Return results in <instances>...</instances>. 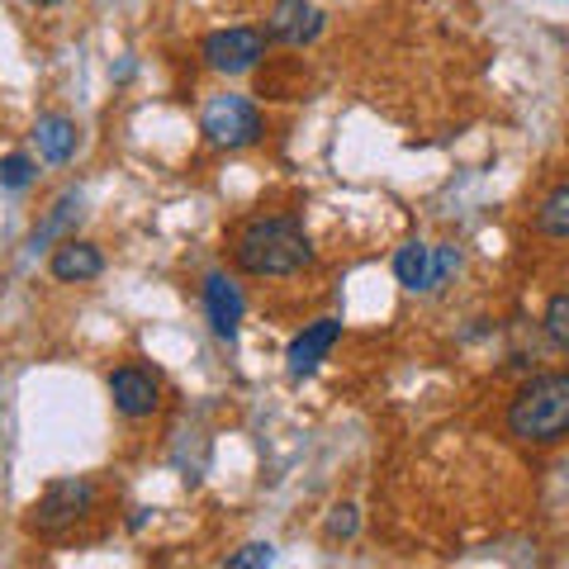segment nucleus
<instances>
[{
    "label": "nucleus",
    "mask_w": 569,
    "mask_h": 569,
    "mask_svg": "<svg viewBox=\"0 0 569 569\" xmlns=\"http://www.w3.org/2000/svg\"><path fill=\"white\" fill-rule=\"evenodd\" d=\"M233 257L247 276H261V280H280V276H295L313 261V242L305 233V223L290 219V213H266V219H252L238 233Z\"/></svg>",
    "instance_id": "obj_1"
},
{
    "label": "nucleus",
    "mask_w": 569,
    "mask_h": 569,
    "mask_svg": "<svg viewBox=\"0 0 569 569\" xmlns=\"http://www.w3.org/2000/svg\"><path fill=\"white\" fill-rule=\"evenodd\" d=\"M508 437L522 447H556L569 437V370L527 380L508 403Z\"/></svg>",
    "instance_id": "obj_2"
},
{
    "label": "nucleus",
    "mask_w": 569,
    "mask_h": 569,
    "mask_svg": "<svg viewBox=\"0 0 569 569\" xmlns=\"http://www.w3.org/2000/svg\"><path fill=\"white\" fill-rule=\"evenodd\" d=\"M96 503V485L91 479H52L43 498L29 508V531L39 537H62L67 527H77Z\"/></svg>",
    "instance_id": "obj_3"
},
{
    "label": "nucleus",
    "mask_w": 569,
    "mask_h": 569,
    "mask_svg": "<svg viewBox=\"0 0 569 569\" xmlns=\"http://www.w3.org/2000/svg\"><path fill=\"white\" fill-rule=\"evenodd\" d=\"M200 133L213 148H252L266 133V119L247 96H213L200 114Z\"/></svg>",
    "instance_id": "obj_4"
},
{
    "label": "nucleus",
    "mask_w": 569,
    "mask_h": 569,
    "mask_svg": "<svg viewBox=\"0 0 569 569\" xmlns=\"http://www.w3.org/2000/svg\"><path fill=\"white\" fill-rule=\"evenodd\" d=\"M266 48H271V33L238 24V29H213L200 43V58L209 62V71H219V77H242V71L266 62Z\"/></svg>",
    "instance_id": "obj_5"
},
{
    "label": "nucleus",
    "mask_w": 569,
    "mask_h": 569,
    "mask_svg": "<svg viewBox=\"0 0 569 569\" xmlns=\"http://www.w3.org/2000/svg\"><path fill=\"white\" fill-rule=\"evenodd\" d=\"M460 266V252L456 247H427V242H403L395 252V276L403 290L413 295H427V290H441Z\"/></svg>",
    "instance_id": "obj_6"
},
{
    "label": "nucleus",
    "mask_w": 569,
    "mask_h": 569,
    "mask_svg": "<svg viewBox=\"0 0 569 569\" xmlns=\"http://www.w3.org/2000/svg\"><path fill=\"white\" fill-rule=\"evenodd\" d=\"M323 29H328V14L318 10L313 0H276L271 20H266V33H271L276 43H290V48L313 43Z\"/></svg>",
    "instance_id": "obj_7"
},
{
    "label": "nucleus",
    "mask_w": 569,
    "mask_h": 569,
    "mask_svg": "<svg viewBox=\"0 0 569 569\" xmlns=\"http://www.w3.org/2000/svg\"><path fill=\"white\" fill-rule=\"evenodd\" d=\"M337 337H342V323H337V318H318V323H309L305 332H299L290 342V351H284V370H290V380L313 376V370L328 361V351L337 347Z\"/></svg>",
    "instance_id": "obj_8"
},
{
    "label": "nucleus",
    "mask_w": 569,
    "mask_h": 569,
    "mask_svg": "<svg viewBox=\"0 0 569 569\" xmlns=\"http://www.w3.org/2000/svg\"><path fill=\"white\" fill-rule=\"evenodd\" d=\"M110 399L123 418H152L157 403H162V385L138 366H119L110 376Z\"/></svg>",
    "instance_id": "obj_9"
},
{
    "label": "nucleus",
    "mask_w": 569,
    "mask_h": 569,
    "mask_svg": "<svg viewBox=\"0 0 569 569\" xmlns=\"http://www.w3.org/2000/svg\"><path fill=\"white\" fill-rule=\"evenodd\" d=\"M204 313H209V328L233 342L238 337V323H242V290L223 271H209L204 276Z\"/></svg>",
    "instance_id": "obj_10"
},
{
    "label": "nucleus",
    "mask_w": 569,
    "mask_h": 569,
    "mask_svg": "<svg viewBox=\"0 0 569 569\" xmlns=\"http://www.w3.org/2000/svg\"><path fill=\"white\" fill-rule=\"evenodd\" d=\"M48 271H52V280H62V284H86V280H96L104 271V252H100L96 242L67 238L62 247H52Z\"/></svg>",
    "instance_id": "obj_11"
},
{
    "label": "nucleus",
    "mask_w": 569,
    "mask_h": 569,
    "mask_svg": "<svg viewBox=\"0 0 569 569\" xmlns=\"http://www.w3.org/2000/svg\"><path fill=\"white\" fill-rule=\"evenodd\" d=\"M33 142H39V157H43V162L62 167V162H71V157H77L81 129H77L71 119H62V114H48V119H39V129H33Z\"/></svg>",
    "instance_id": "obj_12"
},
{
    "label": "nucleus",
    "mask_w": 569,
    "mask_h": 569,
    "mask_svg": "<svg viewBox=\"0 0 569 569\" xmlns=\"http://www.w3.org/2000/svg\"><path fill=\"white\" fill-rule=\"evenodd\" d=\"M537 233L541 238H556V242H569V181H560L541 200V209H537Z\"/></svg>",
    "instance_id": "obj_13"
},
{
    "label": "nucleus",
    "mask_w": 569,
    "mask_h": 569,
    "mask_svg": "<svg viewBox=\"0 0 569 569\" xmlns=\"http://www.w3.org/2000/svg\"><path fill=\"white\" fill-rule=\"evenodd\" d=\"M77 213H81V194H62V200L58 204H52V213H48V219H43V228H39V233H33V252H39V247H48L52 238H58V233H67V223L71 219H77Z\"/></svg>",
    "instance_id": "obj_14"
},
{
    "label": "nucleus",
    "mask_w": 569,
    "mask_h": 569,
    "mask_svg": "<svg viewBox=\"0 0 569 569\" xmlns=\"http://www.w3.org/2000/svg\"><path fill=\"white\" fill-rule=\"evenodd\" d=\"M541 328H546V337H550V347L569 356V295H556V299H550V305H546V318H541Z\"/></svg>",
    "instance_id": "obj_15"
},
{
    "label": "nucleus",
    "mask_w": 569,
    "mask_h": 569,
    "mask_svg": "<svg viewBox=\"0 0 569 569\" xmlns=\"http://www.w3.org/2000/svg\"><path fill=\"white\" fill-rule=\"evenodd\" d=\"M33 157H24V152H10L6 162H0V190H24L29 181H33Z\"/></svg>",
    "instance_id": "obj_16"
},
{
    "label": "nucleus",
    "mask_w": 569,
    "mask_h": 569,
    "mask_svg": "<svg viewBox=\"0 0 569 569\" xmlns=\"http://www.w3.org/2000/svg\"><path fill=\"white\" fill-rule=\"evenodd\" d=\"M266 565H276V546L271 541H252V546H242L228 556V569H266Z\"/></svg>",
    "instance_id": "obj_17"
},
{
    "label": "nucleus",
    "mask_w": 569,
    "mask_h": 569,
    "mask_svg": "<svg viewBox=\"0 0 569 569\" xmlns=\"http://www.w3.org/2000/svg\"><path fill=\"white\" fill-rule=\"evenodd\" d=\"M356 527H361V512H356L351 503H337L332 512H328V541H351L356 537Z\"/></svg>",
    "instance_id": "obj_18"
},
{
    "label": "nucleus",
    "mask_w": 569,
    "mask_h": 569,
    "mask_svg": "<svg viewBox=\"0 0 569 569\" xmlns=\"http://www.w3.org/2000/svg\"><path fill=\"white\" fill-rule=\"evenodd\" d=\"M33 6H58V0H33Z\"/></svg>",
    "instance_id": "obj_19"
}]
</instances>
